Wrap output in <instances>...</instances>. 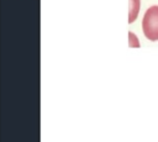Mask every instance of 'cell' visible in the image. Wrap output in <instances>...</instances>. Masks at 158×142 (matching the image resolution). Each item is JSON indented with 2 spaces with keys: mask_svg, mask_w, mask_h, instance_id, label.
Instances as JSON below:
<instances>
[{
  "mask_svg": "<svg viewBox=\"0 0 158 142\" xmlns=\"http://www.w3.org/2000/svg\"><path fill=\"white\" fill-rule=\"evenodd\" d=\"M142 30L149 41H158V6H151L142 20Z\"/></svg>",
  "mask_w": 158,
  "mask_h": 142,
  "instance_id": "6da1fadb",
  "label": "cell"
},
{
  "mask_svg": "<svg viewBox=\"0 0 158 142\" xmlns=\"http://www.w3.org/2000/svg\"><path fill=\"white\" fill-rule=\"evenodd\" d=\"M139 11V0H130V9H128V22L132 23L138 15Z\"/></svg>",
  "mask_w": 158,
  "mask_h": 142,
  "instance_id": "7a4b0ae2",
  "label": "cell"
}]
</instances>
